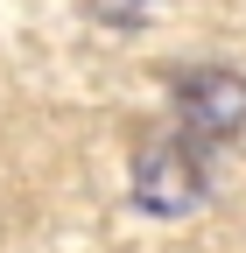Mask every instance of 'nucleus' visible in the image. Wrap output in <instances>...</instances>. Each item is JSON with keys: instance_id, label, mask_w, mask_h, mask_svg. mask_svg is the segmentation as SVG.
I'll use <instances>...</instances> for the list:
<instances>
[{"instance_id": "f257e3e1", "label": "nucleus", "mask_w": 246, "mask_h": 253, "mask_svg": "<svg viewBox=\"0 0 246 253\" xmlns=\"http://www.w3.org/2000/svg\"><path fill=\"white\" fill-rule=\"evenodd\" d=\"M134 204L155 211V218H190V211L204 204V162H197V141H183V134L141 141V155H134Z\"/></svg>"}, {"instance_id": "f03ea898", "label": "nucleus", "mask_w": 246, "mask_h": 253, "mask_svg": "<svg viewBox=\"0 0 246 253\" xmlns=\"http://www.w3.org/2000/svg\"><path fill=\"white\" fill-rule=\"evenodd\" d=\"M176 113H183V134L225 141V134L246 126V78H239V71H218V63L183 71V78H176Z\"/></svg>"}]
</instances>
